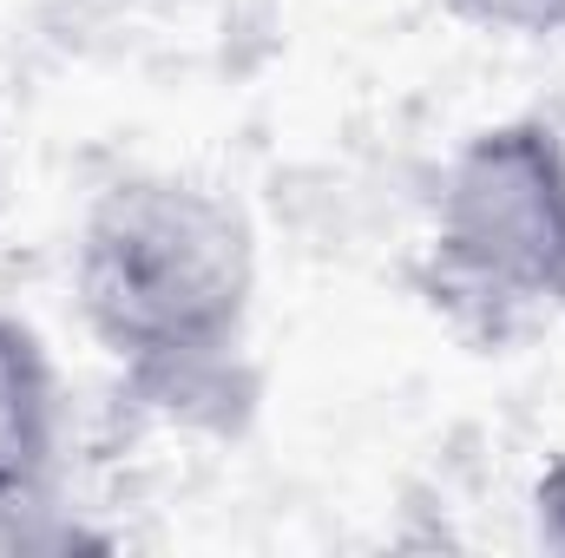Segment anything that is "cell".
Returning <instances> with one entry per match:
<instances>
[{
	"mask_svg": "<svg viewBox=\"0 0 565 558\" xmlns=\"http://www.w3.org/2000/svg\"><path fill=\"white\" fill-rule=\"evenodd\" d=\"M86 335L145 408L191 427H244L257 408V230L178 171L113 178L73 237Z\"/></svg>",
	"mask_w": 565,
	"mask_h": 558,
	"instance_id": "obj_1",
	"label": "cell"
},
{
	"mask_svg": "<svg viewBox=\"0 0 565 558\" xmlns=\"http://www.w3.org/2000/svg\"><path fill=\"white\" fill-rule=\"evenodd\" d=\"M427 289L493 335L565 309V132L553 119L520 112L460 139L427 211Z\"/></svg>",
	"mask_w": 565,
	"mask_h": 558,
	"instance_id": "obj_2",
	"label": "cell"
},
{
	"mask_svg": "<svg viewBox=\"0 0 565 558\" xmlns=\"http://www.w3.org/2000/svg\"><path fill=\"white\" fill-rule=\"evenodd\" d=\"M526 519H533V539H540V552L565 558V453H553V460L533 473Z\"/></svg>",
	"mask_w": 565,
	"mask_h": 558,
	"instance_id": "obj_5",
	"label": "cell"
},
{
	"mask_svg": "<svg viewBox=\"0 0 565 558\" xmlns=\"http://www.w3.org/2000/svg\"><path fill=\"white\" fill-rule=\"evenodd\" d=\"M60 447H66L60 368L20 315H0V519L53 506Z\"/></svg>",
	"mask_w": 565,
	"mask_h": 558,
	"instance_id": "obj_3",
	"label": "cell"
},
{
	"mask_svg": "<svg viewBox=\"0 0 565 558\" xmlns=\"http://www.w3.org/2000/svg\"><path fill=\"white\" fill-rule=\"evenodd\" d=\"M454 13L493 26V33H565V0H447Z\"/></svg>",
	"mask_w": 565,
	"mask_h": 558,
	"instance_id": "obj_4",
	"label": "cell"
}]
</instances>
